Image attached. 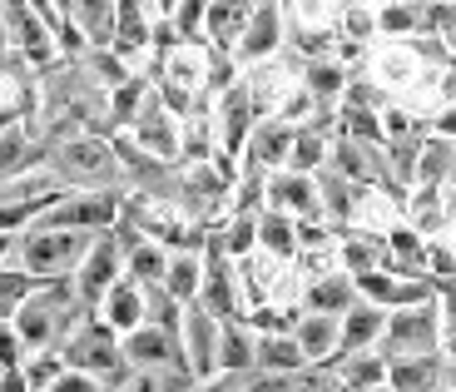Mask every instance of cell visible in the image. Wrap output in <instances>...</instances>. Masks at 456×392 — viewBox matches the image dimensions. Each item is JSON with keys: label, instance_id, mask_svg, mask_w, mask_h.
I'll return each instance as SVG.
<instances>
[{"label": "cell", "instance_id": "cell-15", "mask_svg": "<svg viewBox=\"0 0 456 392\" xmlns=\"http://www.w3.org/2000/svg\"><path fill=\"white\" fill-rule=\"evenodd\" d=\"M382 328H387V308H377V303L357 298L353 308L342 313L338 358H347V353H367V347H377V343H382Z\"/></svg>", "mask_w": 456, "mask_h": 392}, {"label": "cell", "instance_id": "cell-4", "mask_svg": "<svg viewBox=\"0 0 456 392\" xmlns=\"http://www.w3.org/2000/svg\"><path fill=\"white\" fill-rule=\"evenodd\" d=\"M382 358H411V353H442V308L432 303H411V308H392L382 343Z\"/></svg>", "mask_w": 456, "mask_h": 392}, {"label": "cell", "instance_id": "cell-49", "mask_svg": "<svg viewBox=\"0 0 456 392\" xmlns=\"http://www.w3.org/2000/svg\"><path fill=\"white\" fill-rule=\"evenodd\" d=\"M452 5H456V0H452Z\"/></svg>", "mask_w": 456, "mask_h": 392}, {"label": "cell", "instance_id": "cell-8", "mask_svg": "<svg viewBox=\"0 0 456 392\" xmlns=\"http://www.w3.org/2000/svg\"><path fill=\"white\" fill-rule=\"evenodd\" d=\"M218 318L204 308V303H183V328H179V347H183V363L199 382H208L218 372Z\"/></svg>", "mask_w": 456, "mask_h": 392}, {"label": "cell", "instance_id": "cell-25", "mask_svg": "<svg viewBox=\"0 0 456 392\" xmlns=\"http://www.w3.org/2000/svg\"><path fill=\"white\" fill-rule=\"evenodd\" d=\"M303 90L313 94L318 104H342V90H347V69H342L338 55L328 60H303Z\"/></svg>", "mask_w": 456, "mask_h": 392}, {"label": "cell", "instance_id": "cell-31", "mask_svg": "<svg viewBox=\"0 0 456 392\" xmlns=\"http://www.w3.org/2000/svg\"><path fill=\"white\" fill-rule=\"evenodd\" d=\"M328 150H332V135H322V129H313V125H297L293 150H288V169L318 174L322 164H328Z\"/></svg>", "mask_w": 456, "mask_h": 392}, {"label": "cell", "instance_id": "cell-16", "mask_svg": "<svg viewBox=\"0 0 456 392\" xmlns=\"http://www.w3.org/2000/svg\"><path fill=\"white\" fill-rule=\"evenodd\" d=\"M313 179H318V204H322V219L332 224V229H347V224L357 219V199L367 194L362 184H353V179H342L338 169H328V164H322L318 174H313Z\"/></svg>", "mask_w": 456, "mask_h": 392}, {"label": "cell", "instance_id": "cell-47", "mask_svg": "<svg viewBox=\"0 0 456 392\" xmlns=\"http://www.w3.org/2000/svg\"><path fill=\"white\" fill-rule=\"evenodd\" d=\"M367 392H397V388H387V382H382V388H367Z\"/></svg>", "mask_w": 456, "mask_h": 392}, {"label": "cell", "instance_id": "cell-3", "mask_svg": "<svg viewBox=\"0 0 456 392\" xmlns=\"http://www.w3.org/2000/svg\"><path fill=\"white\" fill-rule=\"evenodd\" d=\"M60 358H65V368L90 372V378H100V382H114L119 372H129L125 347H119V333H114L104 318H94V313H85L80 328L60 343Z\"/></svg>", "mask_w": 456, "mask_h": 392}, {"label": "cell", "instance_id": "cell-17", "mask_svg": "<svg viewBox=\"0 0 456 392\" xmlns=\"http://www.w3.org/2000/svg\"><path fill=\"white\" fill-rule=\"evenodd\" d=\"M100 318L114 328V333L125 338L134 333L139 323H144V283H134V278H119L110 293L100 298Z\"/></svg>", "mask_w": 456, "mask_h": 392}, {"label": "cell", "instance_id": "cell-36", "mask_svg": "<svg viewBox=\"0 0 456 392\" xmlns=\"http://www.w3.org/2000/svg\"><path fill=\"white\" fill-rule=\"evenodd\" d=\"M35 283H40V278L25 274V268H0V323H11L15 308L35 293Z\"/></svg>", "mask_w": 456, "mask_h": 392}, {"label": "cell", "instance_id": "cell-34", "mask_svg": "<svg viewBox=\"0 0 456 392\" xmlns=\"http://www.w3.org/2000/svg\"><path fill=\"white\" fill-rule=\"evenodd\" d=\"M377 35V11L367 5V0H347L338 15V40H347V45H367Z\"/></svg>", "mask_w": 456, "mask_h": 392}, {"label": "cell", "instance_id": "cell-22", "mask_svg": "<svg viewBox=\"0 0 456 392\" xmlns=\"http://www.w3.org/2000/svg\"><path fill=\"white\" fill-rule=\"evenodd\" d=\"M357 303V283L353 274H318L308 283V298H303V308L308 313H332V318H342V313Z\"/></svg>", "mask_w": 456, "mask_h": 392}, {"label": "cell", "instance_id": "cell-14", "mask_svg": "<svg viewBox=\"0 0 456 392\" xmlns=\"http://www.w3.org/2000/svg\"><path fill=\"white\" fill-rule=\"evenodd\" d=\"M387 388H397V392H442L446 388V353L387 358Z\"/></svg>", "mask_w": 456, "mask_h": 392}, {"label": "cell", "instance_id": "cell-21", "mask_svg": "<svg viewBox=\"0 0 456 392\" xmlns=\"http://www.w3.org/2000/svg\"><path fill=\"white\" fill-rule=\"evenodd\" d=\"M45 154H50L45 139H30L20 125L0 129V184H5V179H15V174H25V169H35Z\"/></svg>", "mask_w": 456, "mask_h": 392}, {"label": "cell", "instance_id": "cell-12", "mask_svg": "<svg viewBox=\"0 0 456 392\" xmlns=\"http://www.w3.org/2000/svg\"><path fill=\"white\" fill-rule=\"evenodd\" d=\"M293 135L297 125L283 115H263L258 125H253L248 144H243V169H263V174H273V169H288V150H293Z\"/></svg>", "mask_w": 456, "mask_h": 392}, {"label": "cell", "instance_id": "cell-24", "mask_svg": "<svg viewBox=\"0 0 456 392\" xmlns=\"http://www.w3.org/2000/svg\"><path fill=\"white\" fill-rule=\"evenodd\" d=\"M253 347H258V333H253L243 318H228V323L218 328V372H248Z\"/></svg>", "mask_w": 456, "mask_h": 392}, {"label": "cell", "instance_id": "cell-41", "mask_svg": "<svg viewBox=\"0 0 456 392\" xmlns=\"http://www.w3.org/2000/svg\"><path fill=\"white\" fill-rule=\"evenodd\" d=\"M432 135H442V139H456V104H442V110H436V119H432Z\"/></svg>", "mask_w": 456, "mask_h": 392}, {"label": "cell", "instance_id": "cell-2", "mask_svg": "<svg viewBox=\"0 0 456 392\" xmlns=\"http://www.w3.org/2000/svg\"><path fill=\"white\" fill-rule=\"evenodd\" d=\"M94 233H80V229H40V224H30V229L15 239V254H20V268L35 278H65L80 268V258L90 254Z\"/></svg>", "mask_w": 456, "mask_h": 392}, {"label": "cell", "instance_id": "cell-39", "mask_svg": "<svg viewBox=\"0 0 456 392\" xmlns=\"http://www.w3.org/2000/svg\"><path fill=\"white\" fill-rule=\"evenodd\" d=\"M417 65H422V60L411 55L407 40H402V45L392 50V55L377 60V69H382V80H387V85H407V75H417Z\"/></svg>", "mask_w": 456, "mask_h": 392}, {"label": "cell", "instance_id": "cell-27", "mask_svg": "<svg viewBox=\"0 0 456 392\" xmlns=\"http://www.w3.org/2000/svg\"><path fill=\"white\" fill-rule=\"evenodd\" d=\"M258 249L273 258H297V219L283 208H263L258 214Z\"/></svg>", "mask_w": 456, "mask_h": 392}, {"label": "cell", "instance_id": "cell-26", "mask_svg": "<svg viewBox=\"0 0 456 392\" xmlns=\"http://www.w3.org/2000/svg\"><path fill=\"white\" fill-rule=\"evenodd\" d=\"M253 368H263V372H297V368H308V358H303V347H297L293 333H258Z\"/></svg>", "mask_w": 456, "mask_h": 392}, {"label": "cell", "instance_id": "cell-18", "mask_svg": "<svg viewBox=\"0 0 456 392\" xmlns=\"http://www.w3.org/2000/svg\"><path fill=\"white\" fill-rule=\"evenodd\" d=\"M338 333H342V318H332V313H308V308H303V318H297V328H293V338H297V347H303L308 363L338 358Z\"/></svg>", "mask_w": 456, "mask_h": 392}, {"label": "cell", "instance_id": "cell-40", "mask_svg": "<svg viewBox=\"0 0 456 392\" xmlns=\"http://www.w3.org/2000/svg\"><path fill=\"white\" fill-rule=\"evenodd\" d=\"M20 363H25V343H20V333H15L11 323H0V372L20 368Z\"/></svg>", "mask_w": 456, "mask_h": 392}, {"label": "cell", "instance_id": "cell-20", "mask_svg": "<svg viewBox=\"0 0 456 392\" xmlns=\"http://www.w3.org/2000/svg\"><path fill=\"white\" fill-rule=\"evenodd\" d=\"M114 11H119V0H75L65 20L85 35V45L100 50V45H114Z\"/></svg>", "mask_w": 456, "mask_h": 392}, {"label": "cell", "instance_id": "cell-10", "mask_svg": "<svg viewBox=\"0 0 456 392\" xmlns=\"http://www.w3.org/2000/svg\"><path fill=\"white\" fill-rule=\"evenodd\" d=\"M253 125H258V110H253V94L243 80H233L224 94H218V115H214V129H218V150L233 159V154H243V144H248Z\"/></svg>", "mask_w": 456, "mask_h": 392}, {"label": "cell", "instance_id": "cell-9", "mask_svg": "<svg viewBox=\"0 0 456 392\" xmlns=\"http://www.w3.org/2000/svg\"><path fill=\"white\" fill-rule=\"evenodd\" d=\"M129 139H134L139 150H149L154 159H179V115H174L169 104L159 100V94L149 90V100L139 104V115H134V125L125 129Z\"/></svg>", "mask_w": 456, "mask_h": 392}, {"label": "cell", "instance_id": "cell-23", "mask_svg": "<svg viewBox=\"0 0 456 392\" xmlns=\"http://www.w3.org/2000/svg\"><path fill=\"white\" fill-rule=\"evenodd\" d=\"M387 268L402 278H427V233H417L411 224H397L387 233Z\"/></svg>", "mask_w": 456, "mask_h": 392}, {"label": "cell", "instance_id": "cell-11", "mask_svg": "<svg viewBox=\"0 0 456 392\" xmlns=\"http://www.w3.org/2000/svg\"><path fill=\"white\" fill-rule=\"evenodd\" d=\"M119 347H125V363H129V368H144V372L189 368V363H183L179 338H169L164 328H154V323H139L134 333H125V338H119Z\"/></svg>", "mask_w": 456, "mask_h": 392}, {"label": "cell", "instance_id": "cell-1", "mask_svg": "<svg viewBox=\"0 0 456 392\" xmlns=\"http://www.w3.org/2000/svg\"><path fill=\"white\" fill-rule=\"evenodd\" d=\"M50 174L60 189H119L125 169L114 154V135H69L50 144Z\"/></svg>", "mask_w": 456, "mask_h": 392}, {"label": "cell", "instance_id": "cell-43", "mask_svg": "<svg viewBox=\"0 0 456 392\" xmlns=\"http://www.w3.org/2000/svg\"><path fill=\"white\" fill-rule=\"evenodd\" d=\"M15 239H20V233H0V264L15 254Z\"/></svg>", "mask_w": 456, "mask_h": 392}, {"label": "cell", "instance_id": "cell-46", "mask_svg": "<svg viewBox=\"0 0 456 392\" xmlns=\"http://www.w3.org/2000/svg\"><path fill=\"white\" fill-rule=\"evenodd\" d=\"M5 50H11V40H5V20H0V55H5Z\"/></svg>", "mask_w": 456, "mask_h": 392}, {"label": "cell", "instance_id": "cell-42", "mask_svg": "<svg viewBox=\"0 0 456 392\" xmlns=\"http://www.w3.org/2000/svg\"><path fill=\"white\" fill-rule=\"evenodd\" d=\"M0 392H30V382H25L20 368H11V372H0Z\"/></svg>", "mask_w": 456, "mask_h": 392}, {"label": "cell", "instance_id": "cell-13", "mask_svg": "<svg viewBox=\"0 0 456 392\" xmlns=\"http://www.w3.org/2000/svg\"><path fill=\"white\" fill-rule=\"evenodd\" d=\"M268 208H283L293 219H322L318 204V179L297 169H273L268 174Z\"/></svg>", "mask_w": 456, "mask_h": 392}, {"label": "cell", "instance_id": "cell-35", "mask_svg": "<svg viewBox=\"0 0 456 392\" xmlns=\"http://www.w3.org/2000/svg\"><path fill=\"white\" fill-rule=\"evenodd\" d=\"M218 243H224V254L239 264V258H248L253 249H258V214H233V219L224 224V233H218Z\"/></svg>", "mask_w": 456, "mask_h": 392}, {"label": "cell", "instance_id": "cell-45", "mask_svg": "<svg viewBox=\"0 0 456 392\" xmlns=\"http://www.w3.org/2000/svg\"><path fill=\"white\" fill-rule=\"evenodd\" d=\"M442 40H446V50H452V60H456V25H452V30L442 35Z\"/></svg>", "mask_w": 456, "mask_h": 392}, {"label": "cell", "instance_id": "cell-33", "mask_svg": "<svg viewBox=\"0 0 456 392\" xmlns=\"http://www.w3.org/2000/svg\"><path fill=\"white\" fill-rule=\"evenodd\" d=\"M149 90H154V85H149L144 75H129V80H119V85L110 90V125H114V135L134 125L139 104L149 100Z\"/></svg>", "mask_w": 456, "mask_h": 392}, {"label": "cell", "instance_id": "cell-5", "mask_svg": "<svg viewBox=\"0 0 456 392\" xmlns=\"http://www.w3.org/2000/svg\"><path fill=\"white\" fill-rule=\"evenodd\" d=\"M199 303L214 313L218 323H228V318H248V308H243V298H239V278H233V258L224 254L218 233L204 239V283H199Z\"/></svg>", "mask_w": 456, "mask_h": 392}, {"label": "cell", "instance_id": "cell-7", "mask_svg": "<svg viewBox=\"0 0 456 392\" xmlns=\"http://www.w3.org/2000/svg\"><path fill=\"white\" fill-rule=\"evenodd\" d=\"M288 5H278V0H258L248 15V25H243L239 45H233V60L239 65H258V60H273L278 50L288 45Z\"/></svg>", "mask_w": 456, "mask_h": 392}, {"label": "cell", "instance_id": "cell-37", "mask_svg": "<svg viewBox=\"0 0 456 392\" xmlns=\"http://www.w3.org/2000/svg\"><path fill=\"white\" fill-rule=\"evenodd\" d=\"M288 392H353V388L342 382V372L332 363H308L288 378Z\"/></svg>", "mask_w": 456, "mask_h": 392}, {"label": "cell", "instance_id": "cell-32", "mask_svg": "<svg viewBox=\"0 0 456 392\" xmlns=\"http://www.w3.org/2000/svg\"><path fill=\"white\" fill-rule=\"evenodd\" d=\"M164 268H169V249H164L159 239H144L134 243L125 254V278H134V283H164Z\"/></svg>", "mask_w": 456, "mask_h": 392}, {"label": "cell", "instance_id": "cell-48", "mask_svg": "<svg viewBox=\"0 0 456 392\" xmlns=\"http://www.w3.org/2000/svg\"><path fill=\"white\" fill-rule=\"evenodd\" d=\"M278 5H293V0H278Z\"/></svg>", "mask_w": 456, "mask_h": 392}, {"label": "cell", "instance_id": "cell-6", "mask_svg": "<svg viewBox=\"0 0 456 392\" xmlns=\"http://www.w3.org/2000/svg\"><path fill=\"white\" fill-rule=\"evenodd\" d=\"M125 278V249H119V239H114L110 229L94 233L90 254L80 258V268H75V293H80L90 308H100V298Z\"/></svg>", "mask_w": 456, "mask_h": 392}, {"label": "cell", "instance_id": "cell-28", "mask_svg": "<svg viewBox=\"0 0 456 392\" xmlns=\"http://www.w3.org/2000/svg\"><path fill=\"white\" fill-rule=\"evenodd\" d=\"M199 283H204V249H179L169 254V268H164V289L174 293L179 303H194L199 298Z\"/></svg>", "mask_w": 456, "mask_h": 392}, {"label": "cell", "instance_id": "cell-44", "mask_svg": "<svg viewBox=\"0 0 456 392\" xmlns=\"http://www.w3.org/2000/svg\"><path fill=\"white\" fill-rule=\"evenodd\" d=\"M50 5H55V15H60V20H65V15H69V5H75V0H50Z\"/></svg>", "mask_w": 456, "mask_h": 392}, {"label": "cell", "instance_id": "cell-38", "mask_svg": "<svg viewBox=\"0 0 456 392\" xmlns=\"http://www.w3.org/2000/svg\"><path fill=\"white\" fill-rule=\"evenodd\" d=\"M20 372H25V382H30V392H45L50 382L65 372V358H60V353H35V358L20 363Z\"/></svg>", "mask_w": 456, "mask_h": 392}, {"label": "cell", "instance_id": "cell-30", "mask_svg": "<svg viewBox=\"0 0 456 392\" xmlns=\"http://www.w3.org/2000/svg\"><path fill=\"white\" fill-rule=\"evenodd\" d=\"M452 169H456V139L427 135L422 154H417V184H446Z\"/></svg>", "mask_w": 456, "mask_h": 392}, {"label": "cell", "instance_id": "cell-19", "mask_svg": "<svg viewBox=\"0 0 456 392\" xmlns=\"http://www.w3.org/2000/svg\"><path fill=\"white\" fill-rule=\"evenodd\" d=\"M342 274H372V268H387V233H362V229H342Z\"/></svg>", "mask_w": 456, "mask_h": 392}, {"label": "cell", "instance_id": "cell-29", "mask_svg": "<svg viewBox=\"0 0 456 392\" xmlns=\"http://www.w3.org/2000/svg\"><path fill=\"white\" fill-rule=\"evenodd\" d=\"M332 368L342 372V382L353 392H367V388H382L387 382V358L372 353V347L367 353H347V358H332Z\"/></svg>", "mask_w": 456, "mask_h": 392}]
</instances>
